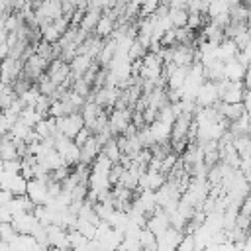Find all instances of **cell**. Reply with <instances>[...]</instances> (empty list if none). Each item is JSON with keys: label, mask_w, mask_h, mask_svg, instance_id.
Masks as SVG:
<instances>
[{"label": "cell", "mask_w": 251, "mask_h": 251, "mask_svg": "<svg viewBox=\"0 0 251 251\" xmlns=\"http://www.w3.org/2000/svg\"><path fill=\"white\" fill-rule=\"evenodd\" d=\"M82 127H84V120H82L80 112H73V114L57 118V133L65 135L69 139H73Z\"/></svg>", "instance_id": "obj_1"}, {"label": "cell", "mask_w": 251, "mask_h": 251, "mask_svg": "<svg viewBox=\"0 0 251 251\" xmlns=\"http://www.w3.org/2000/svg\"><path fill=\"white\" fill-rule=\"evenodd\" d=\"M47 67H49V61H47V59H43V57L37 55V53H31V55L24 61V71H22V73H24L31 82H35L41 75H45Z\"/></svg>", "instance_id": "obj_2"}, {"label": "cell", "mask_w": 251, "mask_h": 251, "mask_svg": "<svg viewBox=\"0 0 251 251\" xmlns=\"http://www.w3.org/2000/svg\"><path fill=\"white\" fill-rule=\"evenodd\" d=\"M27 198L35 204V206H41V204H47L51 200L49 196V188H47V180H41V178H31L27 180V190H25Z\"/></svg>", "instance_id": "obj_3"}, {"label": "cell", "mask_w": 251, "mask_h": 251, "mask_svg": "<svg viewBox=\"0 0 251 251\" xmlns=\"http://www.w3.org/2000/svg\"><path fill=\"white\" fill-rule=\"evenodd\" d=\"M24 71V61L22 59H14V57H6L0 63V75H2V84H12Z\"/></svg>", "instance_id": "obj_4"}, {"label": "cell", "mask_w": 251, "mask_h": 251, "mask_svg": "<svg viewBox=\"0 0 251 251\" xmlns=\"http://www.w3.org/2000/svg\"><path fill=\"white\" fill-rule=\"evenodd\" d=\"M12 224H14L16 231H18L20 235H31V233L39 227V220L35 218L33 212H24V214L14 216Z\"/></svg>", "instance_id": "obj_5"}, {"label": "cell", "mask_w": 251, "mask_h": 251, "mask_svg": "<svg viewBox=\"0 0 251 251\" xmlns=\"http://www.w3.org/2000/svg\"><path fill=\"white\" fill-rule=\"evenodd\" d=\"M114 29H116V16H114V12L108 10V12H104V14L100 16V20L96 22V25H94V35L100 37V39H104V37H110Z\"/></svg>", "instance_id": "obj_6"}, {"label": "cell", "mask_w": 251, "mask_h": 251, "mask_svg": "<svg viewBox=\"0 0 251 251\" xmlns=\"http://www.w3.org/2000/svg\"><path fill=\"white\" fill-rule=\"evenodd\" d=\"M245 71L247 67L237 57L224 61V80H243Z\"/></svg>", "instance_id": "obj_7"}, {"label": "cell", "mask_w": 251, "mask_h": 251, "mask_svg": "<svg viewBox=\"0 0 251 251\" xmlns=\"http://www.w3.org/2000/svg\"><path fill=\"white\" fill-rule=\"evenodd\" d=\"M20 147H18V141L6 133L2 139H0V159L2 161H12V159H20Z\"/></svg>", "instance_id": "obj_8"}, {"label": "cell", "mask_w": 251, "mask_h": 251, "mask_svg": "<svg viewBox=\"0 0 251 251\" xmlns=\"http://www.w3.org/2000/svg\"><path fill=\"white\" fill-rule=\"evenodd\" d=\"M43 118H45V116H41V114H39L35 108L25 106V108L20 112V118H18V120H20L22 124L29 126V127H35V126H37V122H39V120H43Z\"/></svg>", "instance_id": "obj_9"}, {"label": "cell", "mask_w": 251, "mask_h": 251, "mask_svg": "<svg viewBox=\"0 0 251 251\" xmlns=\"http://www.w3.org/2000/svg\"><path fill=\"white\" fill-rule=\"evenodd\" d=\"M169 20L173 27H184L188 22V10L186 8H169Z\"/></svg>", "instance_id": "obj_10"}, {"label": "cell", "mask_w": 251, "mask_h": 251, "mask_svg": "<svg viewBox=\"0 0 251 251\" xmlns=\"http://www.w3.org/2000/svg\"><path fill=\"white\" fill-rule=\"evenodd\" d=\"M18 231H16V227H14V224L12 222H0V239L4 241V243H14L16 239H18Z\"/></svg>", "instance_id": "obj_11"}, {"label": "cell", "mask_w": 251, "mask_h": 251, "mask_svg": "<svg viewBox=\"0 0 251 251\" xmlns=\"http://www.w3.org/2000/svg\"><path fill=\"white\" fill-rule=\"evenodd\" d=\"M12 198H14V194H12L8 188H2V186H0V206H6Z\"/></svg>", "instance_id": "obj_12"}, {"label": "cell", "mask_w": 251, "mask_h": 251, "mask_svg": "<svg viewBox=\"0 0 251 251\" xmlns=\"http://www.w3.org/2000/svg\"><path fill=\"white\" fill-rule=\"evenodd\" d=\"M6 57H8V45H6V39H4V41H0V63H2Z\"/></svg>", "instance_id": "obj_13"}, {"label": "cell", "mask_w": 251, "mask_h": 251, "mask_svg": "<svg viewBox=\"0 0 251 251\" xmlns=\"http://www.w3.org/2000/svg\"><path fill=\"white\" fill-rule=\"evenodd\" d=\"M222 4H226L227 8H233V6H237V4H241V0H220Z\"/></svg>", "instance_id": "obj_14"}]
</instances>
